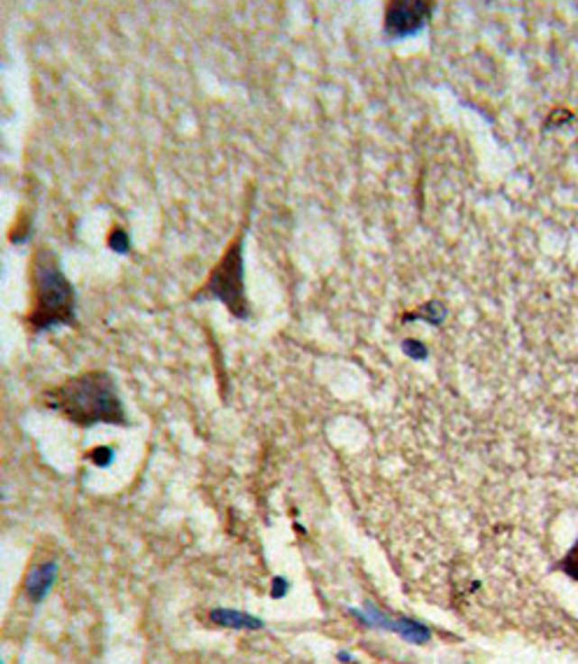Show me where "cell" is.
I'll return each instance as SVG.
<instances>
[{"mask_svg":"<svg viewBox=\"0 0 578 664\" xmlns=\"http://www.w3.org/2000/svg\"><path fill=\"white\" fill-rule=\"evenodd\" d=\"M51 405L79 424L124 423V411L106 373H87L51 392Z\"/></svg>","mask_w":578,"mask_h":664,"instance_id":"6da1fadb","label":"cell"},{"mask_svg":"<svg viewBox=\"0 0 578 664\" xmlns=\"http://www.w3.org/2000/svg\"><path fill=\"white\" fill-rule=\"evenodd\" d=\"M362 620H366L369 625H378V627H385V630H392L397 634H401L406 641L410 643H427L432 639V632L427 630L425 625L416 623V620H408V618H399V620H388L385 615H381L376 608H366V614H357Z\"/></svg>","mask_w":578,"mask_h":664,"instance_id":"3957f363","label":"cell"},{"mask_svg":"<svg viewBox=\"0 0 578 664\" xmlns=\"http://www.w3.org/2000/svg\"><path fill=\"white\" fill-rule=\"evenodd\" d=\"M210 620L219 627H231V630H259L261 627V620H257L254 615L241 614V611H234V608H215L210 614Z\"/></svg>","mask_w":578,"mask_h":664,"instance_id":"52a82bcc","label":"cell"},{"mask_svg":"<svg viewBox=\"0 0 578 664\" xmlns=\"http://www.w3.org/2000/svg\"><path fill=\"white\" fill-rule=\"evenodd\" d=\"M54 580H57V564L54 562H47V564H40L38 568H33L26 578V595L33 604L45 602V597L50 595L51 586H54Z\"/></svg>","mask_w":578,"mask_h":664,"instance_id":"8992f818","label":"cell"},{"mask_svg":"<svg viewBox=\"0 0 578 664\" xmlns=\"http://www.w3.org/2000/svg\"><path fill=\"white\" fill-rule=\"evenodd\" d=\"M238 277H241V266H238V254H236V248H234L231 250L229 261H225L222 268L215 273L213 289H217L219 296H222V299H225L231 308L236 310V313H241V310H238L236 299H234V296H241V282H238Z\"/></svg>","mask_w":578,"mask_h":664,"instance_id":"277c9868","label":"cell"},{"mask_svg":"<svg viewBox=\"0 0 578 664\" xmlns=\"http://www.w3.org/2000/svg\"><path fill=\"white\" fill-rule=\"evenodd\" d=\"M560 568L564 571L567 576H572V578L578 580V541H576V546H573V550L569 552L567 558L562 559Z\"/></svg>","mask_w":578,"mask_h":664,"instance_id":"ba28073f","label":"cell"},{"mask_svg":"<svg viewBox=\"0 0 578 664\" xmlns=\"http://www.w3.org/2000/svg\"><path fill=\"white\" fill-rule=\"evenodd\" d=\"M427 19V5L422 3H401V5L390 7L388 29L390 33H410L420 29Z\"/></svg>","mask_w":578,"mask_h":664,"instance_id":"5b68a950","label":"cell"},{"mask_svg":"<svg viewBox=\"0 0 578 664\" xmlns=\"http://www.w3.org/2000/svg\"><path fill=\"white\" fill-rule=\"evenodd\" d=\"M35 294H38V305H35L33 320L38 327H47V324L63 322L70 317V308H73L70 285L61 276L59 266L51 261V257H42L38 261Z\"/></svg>","mask_w":578,"mask_h":664,"instance_id":"7a4b0ae2","label":"cell"},{"mask_svg":"<svg viewBox=\"0 0 578 664\" xmlns=\"http://www.w3.org/2000/svg\"><path fill=\"white\" fill-rule=\"evenodd\" d=\"M110 245H113V248H117L119 252H124V250H126V245H124V236H122V233H117V236H115V238H110Z\"/></svg>","mask_w":578,"mask_h":664,"instance_id":"9c48e42d","label":"cell"}]
</instances>
